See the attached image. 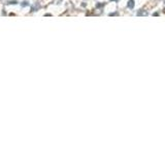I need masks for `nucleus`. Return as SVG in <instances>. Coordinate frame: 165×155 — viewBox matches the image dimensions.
Wrapping results in <instances>:
<instances>
[{
	"label": "nucleus",
	"instance_id": "1",
	"mask_svg": "<svg viewBox=\"0 0 165 155\" xmlns=\"http://www.w3.org/2000/svg\"><path fill=\"white\" fill-rule=\"evenodd\" d=\"M128 7H129V8H133V7H134V1H133V0H129V2H128Z\"/></svg>",
	"mask_w": 165,
	"mask_h": 155
},
{
	"label": "nucleus",
	"instance_id": "2",
	"mask_svg": "<svg viewBox=\"0 0 165 155\" xmlns=\"http://www.w3.org/2000/svg\"><path fill=\"white\" fill-rule=\"evenodd\" d=\"M146 15H148L146 12H138V14H137V16H146Z\"/></svg>",
	"mask_w": 165,
	"mask_h": 155
},
{
	"label": "nucleus",
	"instance_id": "3",
	"mask_svg": "<svg viewBox=\"0 0 165 155\" xmlns=\"http://www.w3.org/2000/svg\"><path fill=\"white\" fill-rule=\"evenodd\" d=\"M113 1H117V0H113Z\"/></svg>",
	"mask_w": 165,
	"mask_h": 155
}]
</instances>
